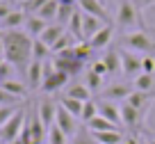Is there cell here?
Returning <instances> with one entry per match:
<instances>
[{"label": "cell", "mask_w": 155, "mask_h": 144, "mask_svg": "<svg viewBox=\"0 0 155 144\" xmlns=\"http://www.w3.org/2000/svg\"><path fill=\"white\" fill-rule=\"evenodd\" d=\"M2 43H5V60L9 64H14L21 73H25L30 62H32L34 39L25 30H7L5 37H2Z\"/></svg>", "instance_id": "1"}, {"label": "cell", "mask_w": 155, "mask_h": 144, "mask_svg": "<svg viewBox=\"0 0 155 144\" xmlns=\"http://www.w3.org/2000/svg\"><path fill=\"white\" fill-rule=\"evenodd\" d=\"M114 28H119V30H137V28L146 30L144 21H141V14H139V7L132 0H119Z\"/></svg>", "instance_id": "2"}, {"label": "cell", "mask_w": 155, "mask_h": 144, "mask_svg": "<svg viewBox=\"0 0 155 144\" xmlns=\"http://www.w3.org/2000/svg\"><path fill=\"white\" fill-rule=\"evenodd\" d=\"M121 46H126L132 53H144V55H153L155 53V39L150 37V32L146 30H135L121 37Z\"/></svg>", "instance_id": "3"}, {"label": "cell", "mask_w": 155, "mask_h": 144, "mask_svg": "<svg viewBox=\"0 0 155 144\" xmlns=\"http://www.w3.org/2000/svg\"><path fill=\"white\" fill-rule=\"evenodd\" d=\"M25 119H28V110H25V108H18V110L14 112V117L0 128V144L16 142V139L21 137V130H23V126H25Z\"/></svg>", "instance_id": "4"}, {"label": "cell", "mask_w": 155, "mask_h": 144, "mask_svg": "<svg viewBox=\"0 0 155 144\" xmlns=\"http://www.w3.org/2000/svg\"><path fill=\"white\" fill-rule=\"evenodd\" d=\"M132 91H135L132 85L114 82V85H107L105 89H101V96H103V101H110V103H126Z\"/></svg>", "instance_id": "5"}, {"label": "cell", "mask_w": 155, "mask_h": 144, "mask_svg": "<svg viewBox=\"0 0 155 144\" xmlns=\"http://www.w3.org/2000/svg\"><path fill=\"white\" fill-rule=\"evenodd\" d=\"M55 126H57V128L62 130V133L66 135L68 139H71L73 135H75L78 130H80V128H78V119L71 115V112H66V110H64V108L59 105V103H57V117H55Z\"/></svg>", "instance_id": "6"}, {"label": "cell", "mask_w": 155, "mask_h": 144, "mask_svg": "<svg viewBox=\"0 0 155 144\" xmlns=\"http://www.w3.org/2000/svg\"><path fill=\"white\" fill-rule=\"evenodd\" d=\"M68 85V76L64 71H57V69H53L50 73H46L44 76V82H41V89L46 91V94H55V91H59L62 87Z\"/></svg>", "instance_id": "7"}, {"label": "cell", "mask_w": 155, "mask_h": 144, "mask_svg": "<svg viewBox=\"0 0 155 144\" xmlns=\"http://www.w3.org/2000/svg\"><path fill=\"white\" fill-rule=\"evenodd\" d=\"M141 62H144V57H141V55H137V53H132V50L121 53V69H123V73H126V76L132 78V80L141 73Z\"/></svg>", "instance_id": "8"}, {"label": "cell", "mask_w": 155, "mask_h": 144, "mask_svg": "<svg viewBox=\"0 0 155 144\" xmlns=\"http://www.w3.org/2000/svg\"><path fill=\"white\" fill-rule=\"evenodd\" d=\"M37 115H39V119H41V124H44L46 128L55 126V117H57V103H53V98H50V96L41 98V101H39V108H37Z\"/></svg>", "instance_id": "9"}, {"label": "cell", "mask_w": 155, "mask_h": 144, "mask_svg": "<svg viewBox=\"0 0 155 144\" xmlns=\"http://www.w3.org/2000/svg\"><path fill=\"white\" fill-rule=\"evenodd\" d=\"M78 7L82 14H91V16H98L101 21L110 23V16H107V7L103 5L101 0H78Z\"/></svg>", "instance_id": "10"}, {"label": "cell", "mask_w": 155, "mask_h": 144, "mask_svg": "<svg viewBox=\"0 0 155 144\" xmlns=\"http://www.w3.org/2000/svg\"><path fill=\"white\" fill-rule=\"evenodd\" d=\"M105 25H112V23H105V21H101L98 16H91V14H82V37H84V41L96 37Z\"/></svg>", "instance_id": "11"}, {"label": "cell", "mask_w": 155, "mask_h": 144, "mask_svg": "<svg viewBox=\"0 0 155 144\" xmlns=\"http://www.w3.org/2000/svg\"><path fill=\"white\" fill-rule=\"evenodd\" d=\"M101 62L107 67V73H110V76L123 73V69H121V50H119V48H107L105 55L101 57Z\"/></svg>", "instance_id": "12"}, {"label": "cell", "mask_w": 155, "mask_h": 144, "mask_svg": "<svg viewBox=\"0 0 155 144\" xmlns=\"http://www.w3.org/2000/svg\"><path fill=\"white\" fill-rule=\"evenodd\" d=\"M25 76H28V87L30 89H41V82H44V62L32 60L28 71H25Z\"/></svg>", "instance_id": "13"}, {"label": "cell", "mask_w": 155, "mask_h": 144, "mask_svg": "<svg viewBox=\"0 0 155 144\" xmlns=\"http://www.w3.org/2000/svg\"><path fill=\"white\" fill-rule=\"evenodd\" d=\"M98 115L105 117L107 121H112L114 126L121 128V105L110 103V101H101V103H98Z\"/></svg>", "instance_id": "14"}, {"label": "cell", "mask_w": 155, "mask_h": 144, "mask_svg": "<svg viewBox=\"0 0 155 144\" xmlns=\"http://www.w3.org/2000/svg\"><path fill=\"white\" fill-rule=\"evenodd\" d=\"M121 124L126 126V128H130V130H137L139 124H141V112L135 110L130 103H123L121 105Z\"/></svg>", "instance_id": "15"}, {"label": "cell", "mask_w": 155, "mask_h": 144, "mask_svg": "<svg viewBox=\"0 0 155 144\" xmlns=\"http://www.w3.org/2000/svg\"><path fill=\"white\" fill-rule=\"evenodd\" d=\"M53 67L57 69V71H64L68 78H71V76H78V73L84 69V62H80V60H62V57H53Z\"/></svg>", "instance_id": "16"}, {"label": "cell", "mask_w": 155, "mask_h": 144, "mask_svg": "<svg viewBox=\"0 0 155 144\" xmlns=\"http://www.w3.org/2000/svg\"><path fill=\"white\" fill-rule=\"evenodd\" d=\"M112 39H114V25H105V28H103L96 37H91L87 43L94 48V50H101V48H107V46H110Z\"/></svg>", "instance_id": "17"}, {"label": "cell", "mask_w": 155, "mask_h": 144, "mask_svg": "<svg viewBox=\"0 0 155 144\" xmlns=\"http://www.w3.org/2000/svg\"><path fill=\"white\" fill-rule=\"evenodd\" d=\"M64 34H66V30H64V25L50 23L48 28H46L44 32H41V37H39V39H41V41H44V43H46V46H48V48H53L55 43H57L59 39L64 37Z\"/></svg>", "instance_id": "18"}, {"label": "cell", "mask_w": 155, "mask_h": 144, "mask_svg": "<svg viewBox=\"0 0 155 144\" xmlns=\"http://www.w3.org/2000/svg\"><path fill=\"white\" fill-rule=\"evenodd\" d=\"M150 101H155V96L150 94V91H139V89H135L130 96H128V101H126V103H130L135 110L144 112L146 108H148V103H150Z\"/></svg>", "instance_id": "19"}, {"label": "cell", "mask_w": 155, "mask_h": 144, "mask_svg": "<svg viewBox=\"0 0 155 144\" xmlns=\"http://www.w3.org/2000/svg\"><path fill=\"white\" fill-rule=\"evenodd\" d=\"M48 25H50V23H46V21L39 19V16H28L23 28H25V32H28L32 39H39V37H41V32H44Z\"/></svg>", "instance_id": "20"}, {"label": "cell", "mask_w": 155, "mask_h": 144, "mask_svg": "<svg viewBox=\"0 0 155 144\" xmlns=\"http://www.w3.org/2000/svg\"><path fill=\"white\" fill-rule=\"evenodd\" d=\"M87 130L89 133H107V130H121L119 126H114L112 121H107L105 117H101V115H96L91 121H87Z\"/></svg>", "instance_id": "21"}, {"label": "cell", "mask_w": 155, "mask_h": 144, "mask_svg": "<svg viewBox=\"0 0 155 144\" xmlns=\"http://www.w3.org/2000/svg\"><path fill=\"white\" fill-rule=\"evenodd\" d=\"M25 19H28V14H25L23 9H14L0 25H2L5 32H7V30H21V25H25Z\"/></svg>", "instance_id": "22"}, {"label": "cell", "mask_w": 155, "mask_h": 144, "mask_svg": "<svg viewBox=\"0 0 155 144\" xmlns=\"http://www.w3.org/2000/svg\"><path fill=\"white\" fill-rule=\"evenodd\" d=\"M68 34H71L78 43L84 41V37H82V12H80V9L73 12L71 21H68Z\"/></svg>", "instance_id": "23"}, {"label": "cell", "mask_w": 155, "mask_h": 144, "mask_svg": "<svg viewBox=\"0 0 155 144\" xmlns=\"http://www.w3.org/2000/svg\"><path fill=\"white\" fill-rule=\"evenodd\" d=\"M64 96L87 103V101H91V89H89L87 85H71V87H66V94Z\"/></svg>", "instance_id": "24"}, {"label": "cell", "mask_w": 155, "mask_h": 144, "mask_svg": "<svg viewBox=\"0 0 155 144\" xmlns=\"http://www.w3.org/2000/svg\"><path fill=\"white\" fill-rule=\"evenodd\" d=\"M2 89H7L9 91L12 96H16V98H21V101H23V98H28V87H25V82H21V80H7V82H2Z\"/></svg>", "instance_id": "25"}, {"label": "cell", "mask_w": 155, "mask_h": 144, "mask_svg": "<svg viewBox=\"0 0 155 144\" xmlns=\"http://www.w3.org/2000/svg\"><path fill=\"white\" fill-rule=\"evenodd\" d=\"M57 9H59V2L57 0H46V5L39 9V19H44L46 23H53L55 19H57Z\"/></svg>", "instance_id": "26"}, {"label": "cell", "mask_w": 155, "mask_h": 144, "mask_svg": "<svg viewBox=\"0 0 155 144\" xmlns=\"http://www.w3.org/2000/svg\"><path fill=\"white\" fill-rule=\"evenodd\" d=\"M91 135L98 144H121L123 142L121 130H107V133H91Z\"/></svg>", "instance_id": "27"}, {"label": "cell", "mask_w": 155, "mask_h": 144, "mask_svg": "<svg viewBox=\"0 0 155 144\" xmlns=\"http://www.w3.org/2000/svg\"><path fill=\"white\" fill-rule=\"evenodd\" d=\"M53 57V53H50V48L46 46L41 39H34L32 43V60H37V62H46V60Z\"/></svg>", "instance_id": "28"}, {"label": "cell", "mask_w": 155, "mask_h": 144, "mask_svg": "<svg viewBox=\"0 0 155 144\" xmlns=\"http://www.w3.org/2000/svg\"><path fill=\"white\" fill-rule=\"evenodd\" d=\"M59 105H62L66 112H71V115L75 117V119H80V117H82V108H84V103H82V101H75V98H68V96H62Z\"/></svg>", "instance_id": "29"}, {"label": "cell", "mask_w": 155, "mask_h": 144, "mask_svg": "<svg viewBox=\"0 0 155 144\" xmlns=\"http://www.w3.org/2000/svg\"><path fill=\"white\" fill-rule=\"evenodd\" d=\"M153 85H155V80H153V76H148V73H139V76L132 80V87L139 89V91H150Z\"/></svg>", "instance_id": "30"}, {"label": "cell", "mask_w": 155, "mask_h": 144, "mask_svg": "<svg viewBox=\"0 0 155 144\" xmlns=\"http://www.w3.org/2000/svg\"><path fill=\"white\" fill-rule=\"evenodd\" d=\"M68 144H98V142L94 139V135L89 133V130H87V126H84V128H80L75 135H73Z\"/></svg>", "instance_id": "31"}, {"label": "cell", "mask_w": 155, "mask_h": 144, "mask_svg": "<svg viewBox=\"0 0 155 144\" xmlns=\"http://www.w3.org/2000/svg\"><path fill=\"white\" fill-rule=\"evenodd\" d=\"M73 50H75V57L80 60V62H87V60L91 57V53H94V48L89 46L87 41H80V43H75V46H73Z\"/></svg>", "instance_id": "32"}, {"label": "cell", "mask_w": 155, "mask_h": 144, "mask_svg": "<svg viewBox=\"0 0 155 144\" xmlns=\"http://www.w3.org/2000/svg\"><path fill=\"white\" fill-rule=\"evenodd\" d=\"M46 142L48 144H68V137L57 128V126H50L48 128V139H46Z\"/></svg>", "instance_id": "33"}, {"label": "cell", "mask_w": 155, "mask_h": 144, "mask_svg": "<svg viewBox=\"0 0 155 144\" xmlns=\"http://www.w3.org/2000/svg\"><path fill=\"white\" fill-rule=\"evenodd\" d=\"M73 12H75V7L59 5V9H57V19H55V23H57V25H68V21H71Z\"/></svg>", "instance_id": "34"}, {"label": "cell", "mask_w": 155, "mask_h": 144, "mask_svg": "<svg viewBox=\"0 0 155 144\" xmlns=\"http://www.w3.org/2000/svg\"><path fill=\"white\" fill-rule=\"evenodd\" d=\"M18 103H21V98L12 96L7 89L0 87V108H18Z\"/></svg>", "instance_id": "35"}, {"label": "cell", "mask_w": 155, "mask_h": 144, "mask_svg": "<svg viewBox=\"0 0 155 144\" xmlns=\"http://www.w3.org/2000/svg\"><path fill=\"white\" fill-rule=\"evenodd\" d=\"M14 71H16L14 64H9L7 60H2V64H0V85L7 82V80H14Z\"/></svg>", "instance_id": "36"}, {"label": "cell", "mask_w": 155, "mask_h": 144, "mask_svg": "<svg viewBox=\"0 0 155 144\" xmlns=\"http://www.w3.org/2000/svg\"><path fill=\"white\" fill-rule=\"evenodd\" d=\"M103 80H105V78H103V76H98V73H94L91 69L87 71V87H89L91 91H101Z\"/></svg>", "instance_id": "37"}, {"label": "cell", "mask_w": 155, "mask_h": 144, "mask_svg": "<svg viewBox=\"0 0 155 144\" xmlns=\"http://www.w3.org/2000/svg\"><path fill=\"white\" fill-rule=\"evenodd\" d=\"M96 115H98V103L87 101V103H84V108H82V117H80V119H82L84 124H87V121H91Z\"/></svg>", "instance_id": "38"}, {"label": "cell", "mask_w": 155, "mask_h": 144, "mask_svg": "<svg viewBox=\"0 0 155 144\" xmlns=\"http://www.w3.org/2000/svg\"><path fill=\"white\" fill-rule=\"evenodd\" d=\"M153 71H155V57H153V55H144V62H141V73L153 76Z\"/></svg>", "instance_id": "39"}, {"label": "cell", "mask_w": 155, "mask_h": 144, "mask_svg": "<svg viewBox=\"0 0 155 144\" xmlns=\"http://www.w3.org/2000/svg\"><path fill=\"white\" fill-rule=\"evenodd\" d=\"M18 110V108H0V128L7 124V121L14 117V112Z\"/></svg>", "instance_id": "40"}, {"label": "cell", "mask_w": 155, "mask_h": 144, "mask_svg": "<svg viewBox=\"0 0 155 144\" xmlns=\"http://www.w3.org/2000/svg\"><path fill=\"white\" fill-rule=\"evenodd\" d=\"M91 71H94V73H98V76H103V78H107V76H110V73H107V67L101 62V60L91 64Z\"/></svg>", "instance_id": "41"}, {"label": "cell", "mask_w": 155, "mask_h": 144, "mask_svg": "<svg viewBox=\"0 0 155 144\" xmlns=\"http://www.w3.org/2000/svg\"><path fill=\"white\" fill-rule=\"evenodd\" d=\"M12 12H14V9H12L9 5H5V2H0V23H2V21H5L7 16L12 14Z\"/></svg>", "instance_id": "42"}, {"label": "cell", "mask_w": 155, "mask_h": 144, "mask_svg": "<svg viewBox=\"0 0 155 144\" xmlns=\"http://www.w3.org/2000/svg\"><path fill=\"white\" fill-rule=\"evenodd\" d=\"M59 5H68V7H75L78 5V0H57Z\"/></svg>", "instance_id": "43"}, {"label": "cell", "mask_w": 155, "mask_h": 144, "mask_svg": "<svg viewBox=\"0 0 155 144\" xmlns=\"http://www.w3.org/2000/svg\"><path fill=\"white\" fill-rule=\"evenodd\" d=\"M123 144H139V139H137V137H126Z\"/></svg>", "instance_id": "44"}, {"label": "cell", "mask_w": 155, "mask_h": 144, "mask_svg": "<svg viewBox=\"0 0 155 144\" xmlns=\"http://www.w3.org/2000/svg\"><path fill=\"white\" fill-rule=\"evenodd\" d=\"M0 57L5 60V43H2V39H0Z\"/></svg>", "instance_id": "45"}, {"label": "cell", "mask_w": 155, "mask_h": 144, "mask_svg": "<svg viewBox=\"0 0 155 144\" xmlns=\"http://www.w3.org/2000/svg\"><path fill=\"white\" fill-rule=\"evenodd\" d=\"M139 144H150V139H139Z\"/></svg>", "instance_id": "46"}, {"label": "cell", "mask_w": 155, "mask_h": 144, "mask_svg": "<svg viewBox=\"0 0 155 144\" xmlns=\"http://www.w3.org/2000/svg\"><path fill=\"white\" fill-rule=\"evenodd\" d=\"M12 144H23V142H21V139H16V142H12Z\"/></svg>", "instance_id": "47"}, {"label": "cell", "mask_w": 155, "mask_h": 144, "mask_svg": "<svg viewBox=\"0 0 155 144\" xmlns=\"http://www.w3.org/2000/svg\"><path fill=\"white\" fill-rule=\"evenodd\" d=\"M16 2H25V0H16Z\"/></svg>", "instance_id": "48"}, {"label": "cell", "mask_w": 155, "mask_h": 144, "mask_svg": "<svg viewBox=\"0 0 155 144\" xmlns=\"http://www.w3.org/2000/svg\"><path fill=\"white\" fill-rule=\"evenodd\" d=\"M150 144H155V139H150Z\"/></svg>", "instance_id": "49"}, {"label": "cell", "mask_w": 155, "mask_h": 144, "mask_svg": "<svg viewBox=\"0 0 155 144\" xmlns=\"http://www.w3.org/2000/svg\"><path fill=\"white\" fill-rule=\"evenodd\" d=\"M101 2H103V5H105V0H101Z\"/></svg>", "instance_id": "50"}, {"label": "cell", "mask_w": 155, "mask_h": 144, "mask_svg": "<svg viewBox=\"0 0 155 144\" xmlns=\"http://www.w3.org/2000/svg\"><path fill=\"white\" fill-rule=\"evenodd\" d=\"M0 64H2V57H0Z\"/></svg>", "instance_id": "51"}, {"label": "cell", "mask_w": 155, "mask_h": 144, "mask_svg": "<svg viewBox=\"0 0 155 144\" xmlns=\"http://www.w3.org/2000/svg\"><path fill=\"white\" fill-rule=\"evenodd\" d=\"M148 2H155V0H148Z\"/></svg>", "instance_id": "52"}, {"label": "cell", "mask_w": 155, "mask_h": 144, "mask_svg": "<svg viewBox=\"0 0 155 144\" xmlns=\"http://www.w3.org/2000/svg\"><path fill=\"white\" fill-rule=\"evenodd\" d=\"M46 144H48V142H46Z\"/></svg>", "instance_id": "53"}]
</instances>
